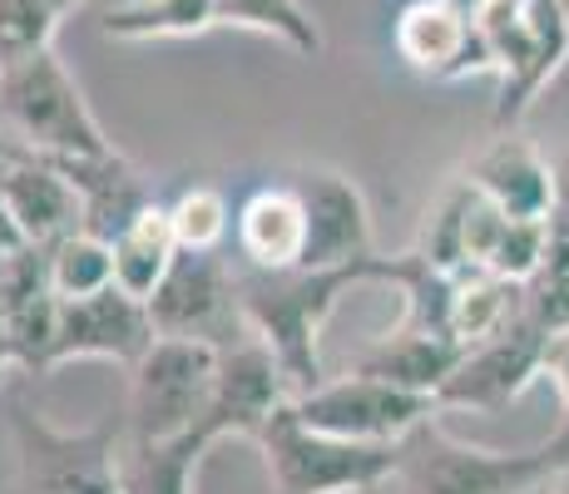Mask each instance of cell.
Returning <instances> with one entry per match:
<instances>
[{"instance_id":"1","label":"cell","mask_w":569,"mask_h":494,"mask_svg":"<svg viewBox=\"0 0 569 494\" xmlns=\"http://www.w3.org/2000/svg\"><path fill=\"white\" fill-rule=\"evenodd\" d=\"M357 282H381V258H367L357 268L337 272H238V312L243 326L262 346L278 356L282 376H288L292 395L322 386V361H317V336H322L327 316L337 312L342 292Z\"/></svg>"},{"instance_id":"2","label":"cell","mask_w":569,"mask_h":494,"mask_svg":"<svg viewBox=\"0 0 569 494\" xmlns=\"http://www.w3.org/2000/svg\"><path fill=\"white\" fill-rule=\"evenodd\" d=\"M401 450V480L411 494H530L569 470V425L535 450H480L431 421Z\"/></svg>"},{"instance_id":"3","label":"cell","mask_w":569,"mask_h":494,"mask_svg":"<svg viewBox=\"0 0 569 494\" xmlns=\"http://www.w3.org/2000/svg\"><path fill=\"white\" fill-rule=\"evenodd\" d=\"M0 124L40 159H84V153H114L94 109L84 104L74 74L54 50L0 70Z\"/></svg>"},{"instance_id":"4","label":"cell","mask_w":569,"mask_h":494,"mask_svg":"<svg viewBox=\"0 0 569 494\" xmlns=\"http://www.w3.org/2000/svg\"><path fill=\"white\" fill-rule=\"evenodd\" d=\"M258 450L278 494H371L391 475H401V455H407L401 445H362L312 431L292 411V401L268 421Z\"/></svg>"},{"instance_id":"5","label":"cell","mask_w":569,"mask_h":494,"mask_svg":"<svg viewBox=\"0 0 569 494\" xmlns=\"http://www.w3.org/2000/svg\"><path fill=\"white\" fill-rule=\"evenodd\" d=\"M476 26L486 36L490 54H496V74H500L496 129L516 134V124L530 114V104L565 64L569 20L560 0H486Z\"/></svg>"},{"instance_id":"6","label":"cell","mask_w":569,"mask_h":494,"mask_svg":"<svg viewBox=\"0 0 569 494\" xmlns=\"http://www.w3.org/2000/svg\"><path fill=\"white\" fill-rule=\"evenodd\" d=\"M218 356L223 346L189 342V336H159L144 356L129 366V441H173L199 431L213 401Z\"/></svg>"},{"instance_id":"7","label":"cell","mask_w":569,"mask_h":494,"mask_svg":"<svg viewBox=\"0 0 569 494\" xmlns=\"http://www.w3.org/2000/svg\"><path fill=\"white\" fill-rule=\"evenodd\" d=\"M10 435L20 455V494H119V421L64 431L30 405H16Z\"/></svg>"},{"instance_id":"8","label":"cell","mask_w":569,"mask_h":494,"mask_svg":"<svg viewBox=\"0 0 569 494\" xmlns=\"http://www.w3.org/2000/svg\"><path fill=\"white\" fill-rule=\"evenodd\" d=\"M292 411L312 425V431L342 435V441H362V445H407L421 425L436 421L441 405L431 395H416L401 386H387L377 376L347 371L337 381L292 395Z\"/></svg>"},{"instance_id":"9","label":"cell","mask_w":569,"mask_h":494,"mask_svg":"<svg viewBox=\"0 0 569 494\" xmlns=\"http://www.w3.org/2000/svg\"><path fill=\"white\" fill-rule=\"evenodd\" d=\"M159 336H189V342L223 346V332L243 322L238 312V272L218 252H179L169 278L149 296Z\"/></svg>"},{"instance_id":"10","label":"cell","mask_w":569,"mask_h":494,"mask_svg":"<svg viewBox=\"0 0 569 494\" xmlns=\"http://www.w3.org/2000/svg\"><path fill=\"white\" fill-rule=\"evenodd\" d=\"M154 342L159 332L149 306L119 288H104L94 296H80V302H60V326H54L46 371L70 366V361H119V366H134Z\"/></svg>"},{"instance_id":"11","label":"cell","mask_w":569,"mask_h":494,"mask_svg":"<svg viewBox=\"0 0 569 494\" xmlns=\"http://www.w3.org/2000/svg\"><path fill=\"white\" fill-rule=\"evenodd\" d=\"M292 401V386L282 376L278 356L258 342H238L223 346L218 356V381H213V401H208V415L199 421V431L208 441H228V435H243V441H258L268 431V421Z\"/></svg>"},{"instance_id":"12","label":"cell","mask_w":569,"mask_h":494,"mask_svg":"<svg viewBox=\"0 0 569 494\" xmlns=\"http://www.w3.org/2000/svg\"><path fill=\"white\" fill-rule=\"evenodd\" d=\"M550 326L525 306L506 332H496L490 342L466 346L456 376L446 381L441 405H461V411H496V405H510L516 395L540 381V351Z\"/></svg>"},{"instance_id":"13","label":"cell","mask_w":569,"mask_h":494,"mask_svg":"<svg viewBox=\"0 0 569 494\" xmlns=\"http://www.w3.org/2000/svg\"><path fill=\"white\" fill-rule=\"evenodd\" d=\"M391 46L407 70L426 80H466V74H496V54L480 36L476 16L456 10L451 0H411L397 10Z\"/></svg>"},{"instance_id":"14","label":"cell","mask_w":569,"mask_h":494,"mask_svg":"<svg viewBox=\"0 0 569 494\" xmlns=\"http://www.w3.org/2000/svg\"><path fill=\"white\" fill-rule=\"evenodd\" d=\"M308 213V252H302V272H337L357 268V262L377 258L371 252V213L367 198L347 173L337 169H308L292 179Z\"/></svg>"},{"instance_id":"15","label":"cell","mask_w":569,"mask_h":494,"mask_svg":"<svg viewBox=\"0 0 569 494\" xmlns=\"http://www.w3.org/2000/svg\"><path fill=\"white\" fill-rule=\"evenodd\" d=\"M466 179L506 218H535L540 223V218H555V203H560V193H555V163L520 134H500L496 144L480 149L470 159Z\"/></svg>"},{"instance_id":"16","label":"cell","mask_w":569,"mask_h":494,"mask_svg":"<svg viewBox=\"0 0 569 494\" xmlns=\"http://www.w3.org/2000/svg\"><path fill=\"white\" fill-rule=\"evenodd\" d=\"M50 163L74 183V193H80V233L104 238V243H114V238L154 203L144 173L119 149L84 153V159H50Z\"/></svg>"},{"instance_id":"17","label":"cell","mask_w":569,"mask_h":494,"mask_svg":"<svg viewBox=\"0 0 569 494\" xmlns=\"http://www.w3.org/2000/svg\"><path fill=\"white\" fill-rule=\"evenodd\" d=\"M238 252L253 272H298L308 252V213L292 183H262L233 218Z\"/></svg>"},{"instance_id":"18","label":"cell","mask_w":569,"mask_h":494,"mask_svg":"<svg viewBox=\"0 0 569 494\" xmlns=\"http://www.w3.org/2000/svg\"><path fill=\"white\" fill-rule=\"evenodd\" d=\"M0 183H6L10 213H16L30 248H54L70 233H80V193L50 159L26 153V159L0 169Z\"/></svg>"},{"instance_id":"19","label":"cell","mask_w":569,"mask_h":494,"mask_svg":"<svg viewBox=\"0 0 569 494\" xmlns=\"http://www.w3.org/2000/svg\"><path fill=\"white\" fill-rule=\"evenodd\" d=\"M461 356H466V346L456 342V336H446V332H411V326H401V332L377 336V342L357 356L352 371L387 381V386L431 395V401L441 405V391H446V381L456 376Z\"/></svg>"},{"instance_id":"20","label":"cell","mask_w":569,"mask_h":494,"mask_svg":"<svg viewBox=\"0 0 569 494\" xmlns=\"http://www.w3.org/2000/svg\"><path fill=\"white\" fill-rule=\"evenodd\" d=\"M109 248H114V288L149 306V296L159 292V282L169 278V268L183 252L179 238H173V223H169V203L154 198Z\"/></svg>"},{"instance_id":"21","label":"cell","mask_w":569,"mask_h":494,"mask_svg":"<svg viewBox=\"0 0 569 494\" xmlns=\"http://www.w3.org/2000/svg\"><path fill=\"white\" fill-rule=\"evenodd\" d=\"M213 450L203 431L173 441H129L119 445V494H193V470Z\"/></svg>"},{"instance_id":"22","label":"cell","mask_w":569,"mask_h":494,"mask_svg":"<svg viewBox=\"0 0 569 494\" xmlns=\"http://www.w3.org/2000/svg\"><path fill=\"white\" fill-rule=\"evenodd\" d=\"M520 312H525L520 282L500 278V272H490V268H466V272H456L451 322H446V332H451L461 346H480L496 332H506Z\"/></svg>"},{"instance_id":"23","label":"cell","mask_w":569,"mask_h":494,"mask_svg":"<svg viewBox=\"0 0 569 494\" xmlns=\"http://www.w3.org/2000/svg\"><path fill=\"white\" fill-rule=\"evenodd\" d=\"M218 26V0H119L104 10V40H193Z\"/></svg>"},{"instance_id":"24","label":"cell","mask_w":569,"mask_h":494,"mask_svg":"<svg viewBox=\"0 0 569 494\" xmlns=\"http://www.w3.org/2000/svg\"><path fill=\"white\" fill-rule=\"evenodd\" d=\"M218 26L272 36L302 60H317L327 50L322 26L312 20V10L302 0H218Z\"/></svg>"},{"instance_id":"25","label":"cell","mask_w":569,"mask_h":494,"mask_svg":"<svg viewBox=\"0 0 569 494\" xmlns=\"http://www.w3.org/2000/svg\"><path fill=\"white\" fill-rule=\"evenodd\" d=\"M470 208H476V183H470V179H456L451 189H446L431 208H426L421 243H416V252H421V258H431L436 268L451 272V278L470 268V252H466Z\"/></svg>"},{"instance_id":"26","label":"cell","mask_w":569,"mask_h":494,"mask_svg":"<svg viewBox=\"0 0 569 494\" xmlns=\"http://www.w3.org/2000/svg\"><path fill=\"white\" fill-rule=\"evenodd\" d=\"M46 252H50V288L60 302H80V296L114 288V248L104 238L70 233L64 243H54Z\"/></svg>"},{"instance_id":"27","label":"cell","mask_w":569,"mask_h":494,"mask_svg":"<svg viewBox=\"0 0 569 494\" xmlns=\"http://www.w3.org/2000/svg\"><path fill=\"white\" fill-rule=\"evenodd\" d=\"M233 218L238 213L228 208V198L208 183H193L179 198H169V223L183 252H218L223 238L233 233Z\"/></svg>"},{"instance_id":"28","label":"cell","mask_w":569,"mask_h":494,"mask_svg":"<svg viewBox=\"0 0 569 494\" xmlns=\"http://www.w3.org/2000/svg\"><path fill=\"white\" fill-rule=\"evenodd\" d=\"M60 10L50 0H0V70L30 60L40 50H54V30H60Z\"/></svg>"},{"instance_id":"29","label":"cell","mask_w":569,"mask_h":494,"mask_svg":"<svg viewBox=\"0 0 569 494\" xmlns=\"http://www.w3.org/2000/svg\"><path fill=\"white\" fill-rule=\"evenodd\" d=\"M540 381L555 386V401H560V425H569V326L545 336L540 351Z\"/></svg>"},{"instance_id":"30","label":"cell","mask_w":569,"mask_h":494,"mask_svg":"<svg viewBox=\"0 0 569 494\" xmlns=\"http://www.w3.org/2000/svg\"><path fill=\"white\" fill-rule=\"evenodd\" d=\"M20 248H30V243H26V233H20L16 213H10V198H6V183H0V252H20Z\"/></svg>"},{"instance_id":"31","label":"cell","mask_w":569,"mask_h":494,"mask_svg":"<svg viewBox=\"0 0 569 494\" xmlns=\"http://www.w3.org/2000/svg\"><path fill=\"white\" fill-rule=\"evenodd\" d=\"M26 144H20V139L16 134H10V129L6 124H0V169H6V163H16V159H26Z\"/></svg>"},{"instance_id":"32","label":"cell","mask_w":569,"mask_h":494,"mask_svg":"<svg viewBox=\"0 0 569 494\" xmlns=\"http://www.w3.org/2000/svg\"><path fill=\"white\" fill-rule=\"evenodd\" d=\"M555 193H560V203H555V213H569V153L560 163H555Z\"/></svg>"},{"instance_id":"33","label":"cell","mask_w":569,"mask_h":494,"mask_svg":"<svg viewBox=\"0 0 569 494\" xmlns=\"http://www.w3.org/2000/svg\"><path fill=\"white\" fill-rule=\"evenodd\" d=\"M0 366H16V346H10V326H6V312H0Z\"/></svg>"},{"instance_id":"34","label":"cell","mask_w":569,"mask_h":494,"mask_svg":"<svg viewBox=\"0 0 569 494\" xmlns=\"http://www.w3.org/2000/svg\"><path fill=\"white\" fill-rule=\"evenodd\" d=\"M550 494H569V470H560V475L550 480Z\"/></svg>"},{"instance_id":"35","label":"cell","mask_w":569,"mask_h":494,"mask_svg":"<svg viewBox=\"0 0 569 494\" xmlns=\"http://www.w3.org/2000/svg\"><path fill=\"white\" fill-rule=\"evenodd\" d=\"M456 10H466V16H480V6H486V0H451Z\"/></svg>"},{"instance_id":"36","label":"cell","mask_w":569,"mask_h":494,"mask_svg":"<svg viewBox=\"0 0 569 494\" xmlns=\"http://www.w3.org/2000/svg\"><path fill=\"white\" fill-rule=\"evenodd\" d=\"M50 6H54V10H60V16H70V10H74V6H80V0H50Z\"/></svg>"},{"instance_id":"37","label":"cell","mask_w":569,"mask_h":494,"mask_svg":"<svg viewBox=\"0 0 569 494\" xmlns=\"http://www.w3.org/2000/svg\"><path fill=\"white\" fill-rule=\"evenodd\" d=\"M6 268H10V252H0V292H6Z\"/></svg>"},{"instance_id":"38","label":"cell","mask_w":569,"mask_h":494,"mask_svg":"<svg viewBox=\"0 0 569 494\" xmlns=\"http://www.w3.org/2000/svg\"><path fill=\"white\" fill-rule=\"evenodd\" d=\"M560 10H565V20H569V0H560Z\"/></svg>"},{"instance_id":"39","label":"cell","mask_w":569,"mask_h":494,"mask_svg":"<svg viewBox=\"0 0 569 494\" xmlns=\"http://www.w3.org/2000/svg\"><path fill=\"white\" fill-rule=\"evenodd\" d=\"M0 376H6V366H0Z\"/></svg>"}]
</instances>
